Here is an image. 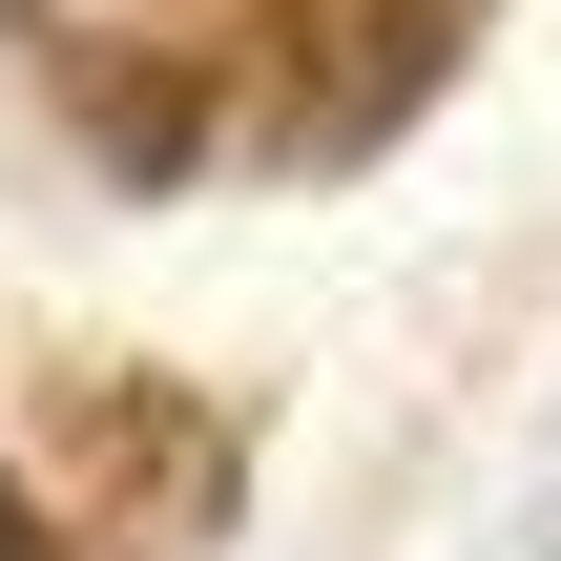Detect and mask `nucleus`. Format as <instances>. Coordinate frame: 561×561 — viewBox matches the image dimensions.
Listing matches in <instances>:
<instances>
[{
	"label": "nucleus",
	"mask_w": 561,
	"mask_h": 561,
	"mask_svg": "<svg viewBox=\"0 0 561 561\" xmlns=\"http://www.w3.org/2000/svg\"><path fill=\"white\" fill-rule=\"evenodd\" d=\"M0 561H42V520H21V479H0Z\"/></svg>",
	"instance_id": "obj_1"
},
{
	"label": "nucleus",
	"mask_w": 561,
	"mask_h": 561,
	"mask_svg": "<svg viewBox=\"0 0 561 561\" xmlns=\"http://www.w3.org/2000/svg\"><path fill=\"white\" fill-rule=\"evenodd\" d=\"M541 561H561V541H541Z\"/></svg>",
	"instance_id": "obj_2"
}]
</instances>
